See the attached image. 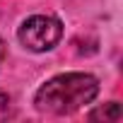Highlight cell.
Here are the masks:
<instances>
[{"label":"cell","mask_w":123,"mask_h":123,"mask_svg":"<svg viewBox=\"0 0 123 123\" xmlns=\"http://www.w3.org/2000/svg\"><path fill=\"white\" fill-rule=\"evenodd\" d=\"M60 36H63V24H60V19L48 17V15H34V17L24 19L19 31H17V39L22 41V46L34 51V53L51 51L60 41Z\"/></svg>","instance_id":"7a4b0ae2"},{"label":"cell","mask_w":123,"mask_h":123,"mask_svg":"<svg viewBox=\"0 0 123 123\" xmlns=\"http://www.w3.org/2000/svg\"><path fill=\"white\" fill-rule=\"evenodd\" d=\"M121 116H123L121 104H118V101H109V104H104V106L89 111L87 118H89V121H121Z\"/></svg>","instance_id":"3957f363"},{"label":"cell","mask_w":123,"mask_h":123,"mask_svg":"<svg viewBox=\"0 0 123 123\" xmlns=\"http://www.w3.org/2000/svg\"><path fill=\"white\" fill-rule=\"evenodd\" d=\"M99 94V80L89 73H63L43 82L34 97V104L43 113L65 116L85 104H89Z\"/></svg>","instance_id":"6da1fadb"},{"label":"cell","mask_w":123,"mask_h":123,"mask_svg":"<svg viewBox=\"0 0 123 123\" xmlns=\"http://www.w3.org/2000/svg\"><path fill=\"white\" fill-rule=\"evenodd\" d=\"M3 60H5V41L0 39V65H3Z\"/></svg>","instance_id":"5b68a950"},{"label":"cell","mask_w":123,"mask_h":123,"mask_svg":"<svg viewBox=\"0 0 123 123\" xmlns=\"http://www.w3.org/2000/svg\"><path fill=\"white\" fill-rule=\"evenodd\" d=\"M7 111H10V97L0 89V118L3 116H7Z\"/></svg>","instance_id":"277c9868"}]
</instances>
